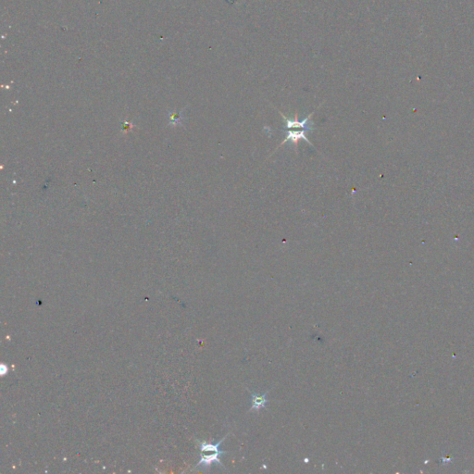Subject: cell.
<instances>
[{
    "label": "cell",
    "mask_w": 474,
    "mask_h": 474,
    "mask_svg": "<svg viewBox=\"0 0 474 474\" xmlns=\"http://www.w3.org/2000/svg\"><path fill=\"white\" fill-rule=\"evenodd\" d=\"M279 112H280V114L282 115V117L284 119L287 129L301 128V129H304V130H307V131H310V132H312L314 130V128H313L314 123L312 121H310V118L312 117V115L314 114V112L310 113V115L307 118H304L303 120H299L298 119V114H297V112H296L294 119L285 117V115L283 113H282L280 110H279Z\"/></svg>",
    "instance_id": "6da1fadb"
},
{
    "label": "cell",
    "mask_w": 474,
    "mask_h": 474,
    "mask_svg": "<svg viewBox=\"0 0 474 474\" xmlns=\"http://www.w3.org/2000/svg\"><path fill=\"white\" fill-rule=\"evenodd\" d=\"M306 131H307V130H304V129H303V130H300V131L289 130V131L287 132V137H285L283 142H282V143H281L279 146H277V148L274 150V153H275V152H276V150H277L278 148H280L281 146H283V145H284L286 142H288V141H290L291 143H293V144L295 145V150H296V152H297V145H298V142H299V140H301V139H303V140H305L306 142H308V143L310 144V146H313V145L311 144V142H310V140H309V138L306 137Z\"/></svg>",
    "instance_id": "7a4b0ae2"
},
{
    "label": "cell",
    "mask_w": 474,
    "mask_h": 474,
    "mask_svg": "<svg viewBox=\"0 0 474 474\" xmlns=\"http://www.w3.org/2000/svg\"><path fill=\"white\" fill-rule=\"evenodd\" d=\"M246 390L249 392L250 397H251V408L249 409L248 411H255V412L258 413L261 410L266 409V406L269 404L268 395H269L270 390H268L267 392L261 394V395H257V393L251 392L248 389H246Z\"/></svg>",
    "instance_id": "3957f363"
},
{
    "label": "cell",
    "mask_w": 474,
    "mask_h": 474,
    "mask_svg": "<svg viewBox=\"0 0 474 474\" xmlns=\"http://www.w3.org/2000/svg\"><path fill=\"white\" fill-rule=\"evenodd\" d=\"M229 453L228 451H219V452H213V454L211 455H204V454H201L200 460L199 462L196 465V467H199V466H203L204 468H210V466L212 465L213 463H216V464H219V466H221L223 469H226L224 465L222 464V462L220 461V456L222 455H225Z\"/></svg>",
    "instance_id": "277c9868"
},
{
    "label": "cell",
    "mask_w": 474,
    "mask_h": 474,
    "mask_svg": "<svg viewBox=\"0 0 474 474\" xmlns=\"http://www.w3.org/2000/svg\"><path fill=\"white\" fill-rule=\"evenodd\" d=\"M229 435H230V434H226V436H224L221 440H219V442H217L216 444H212V443H209V442H206V441H201V442L198 441L201 452H219V451H221L219 449V447L224 442V440L228 437Z\"/></svg>",
    "instance_id": "5b68a950"
},
{
    "label": "cell",
    "mask_w": 474,
    "mask_h": 474,
    "mask_svg": "<svg viewBox=\"0 0 474 474\" xmlns=\"http://www.w3.org/2000/svg\"><path fill=\"white\" fill-rule=\"evenodd\" d=\"M173 121L172 123H174V124H178L182 121V115L181 114H172L170 116V121Z\"/></svg>",
    "instance_id": "8992f818"
}]
</instances>
